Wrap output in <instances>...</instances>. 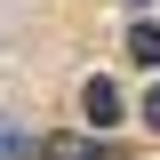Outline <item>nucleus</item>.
Wrapping results in <instances>:
<instances>
[{"mask_svg": "<svg viewBox=\"0 0 160 160\" xmlns=\"http://www.w3.org/2000/svg\"><path fill=\"white\" fill-rule=\"evenodd\" d=\"M32 160H120V152H112V144H96V136H40Z\"/></svg>", "mask_w": 160, "mask_h": 160, "instance_id": "nucleus-1", "label": "nucleus"}, {"mask_svg": "<svg viewBox=\"0 0 160 160\" xmlns=\"http://www.w3.org/2000/svg\"><path fill=\"white\" fill-rule=\"evenodd\" d=\"M80 112H88V128H112V120H120V88L96 72L88 88H80Z\"/></svg>", "mask_w": 160, "mask_h": 160, "instance_id": "nucleus-2", "label": "nucleus"}, {"mask_svg": "<svg viewBox=\"0 0 160 160\" xmlns=\"http://www.w3.org/2000/svg\"><path fill=\"white\" fill-rule=\"evenodd\" d=\"M128 56H136V64H160V24H128Z\"/></svg>", "mask_w": 160, "mask_h": 160, "instance_id": "nucleus-3", "label": "nucleus"}, {"mask_svg": "<svg viewBox=\"0 0 160 160\" xmlns=\"http://www.w3.org/2000/svg\"><path fill=\"white\" fill-rule=\"evenodd\" d=\"M0 160H32V136H24L16 120H0Z\"/></svg>", "mask_w": 160, "mask_h": 160, "instance_id": "nucleus-4", "label": "nucleus"}, {"mask_svg": "<svg viewBox=\"0 0 160 160\" xmlns=\"http://www.w3.org/2000/svg\"><path fill=\"white\" fill-rule=\"evenodd\" d=\"M144 120H152V128H160V88H152V96H144Z\"/></svg>", "mask_w": 160, "mask_h": 160, "instance_id": "nucleus-5", "label": "nucleus"}]
</instances>
